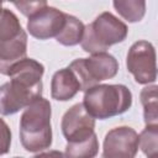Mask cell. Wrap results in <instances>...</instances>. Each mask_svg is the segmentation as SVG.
<instances>
[{
  "instance_id": "5",
  "label": "cell",
  "mask_w": 158,
  "mask_h": 158,
  "mask_svg": "<svg viewBox=\"0 0 158 158\" xmlns=\"http://www.w3.org/2000/svg\"><path fill=\"white\" fill-rule=\"evenodd\" d=\"M27 33L17 16L9 9L0 12V74L7 75L10 67L25 58Z\"/></svg>"
},
{
  "instance_id": "2",
  "label": "cell",
  "mask_w": 158,
  "mask_h": 158,
  "mask_svg": "<svg viewBox=\"0 0 158 158\" xmlns=\"http://www.w3.org/2000/svg\"><path fill=\"white\" fill-rule=\"evenodd\" d=\"M51 102L40 96L27 105L20 118V141L25 151L41 153L52 146Z\"/></svg>"
},
{
  "instance_id": "13",
  "label": "cell",
  "mask_w": 158,
  "mask_h": 158,
  "mask_svg": "<svg viewBox=\"0 0 158 158\" xmlns=\"http://www.w3.org/2000/svg\"><path fill=\"white\" fill-rule=\"evenodd\" d=\"M117 14L126 21L139 22L146 15V0H112Z\"/></svg>"
},
{
  "instance_id": "12",
  "label": "cell",
  "mask_w": 158,
  "mask_h": 158,
  "mask_svg": "<svg viewBox=\"0 0 158 158\" xmlns=\"http://www.w3.org/2000/svg\"><path fill=\"white\" fill-rule=\"evenodd\" d=\"M85 25L75 16L65 14V23L59 32V35L56 37V41L60 43L62 46L72 47L80 43L83 35H84Z\"/></svg>"
},
{
  "instance_id": "14",
  "label": "cell",
  "mask_w": 158,
  "mask_h": 158,
  "mask_svg": "<svg viewBox=\"0 0 158 158\" xmlns=\"http://www.w3.org/2000/svg\"><path fill=\"white\" fill-rule=\"evenodd\" d=\"M157 85H149L143 88L139 99L143 106V117L146 126L158 125V105H157Z\"/></svg>"
},
{
  "instance_id": "16",
  "label": "cell",
  "mask_w": 158,
  "mask_h": 158,
  "mask_svg": "<svg viewBox=\"0 0 158 158\" xmlns=\"http://www.w3.org/2000/svg\"><path fill=\"white\" fill-rule=\"evenodd\" d=\"M138 148H141L142 152L148 157H153L157 153L158 125L144 127V130L138 135Z\"/></svg>"
},
{
  "instance_id": "11",
  "label": "cell",
  "mask_w": 158,
  "mask_h": 158,
  "mask_svg": "<svg viewBox=\"0 0 158 158\" xmlns=\"http://www.w3.org/2000/svg\"><path fill=\"white\" fill-rule=\"evenodd\" d=\"M80 91L75 74L67 67L57 70L51 81V96L57 101H69Z\"/></svg>"
},
{
  "instance_id": "3",
  "label": "cell",
  "mask_w": 158,
  "mask_h": 158,
  "mask_svg": "<svg viewBox=\"0 0 158 158\" xmlns=\"http://www.w3.org/2000/svg\"><path fill=\"white\" fill-rule=\"evenodd\" d=\"M83 105L99 120H106L126 112L132 105V93L123 84H96L84 93Z\"/></svg>"
},
{
  "instance_id": "19",
  "label": "cell",
  "mask_w": 158,
  "mask_h": 158,
  "mask_svg": "<svg viewBox=\"0 0 158 158\" xmlns=\"http://www.w3.org/2000/svg\"><path fill=\"white\" fill-rule=\"evenodd\" d=\"M1 10H2V0H0V12H1Z\"/></svg>"
},
{
  "instance_id": "8",
  "label": "cell",
  "mask_w": 158,
  "mask_h": 158,
  "mask_svg": "<svg viewBox=\"0 0 158 158\" xmlns=\"http://www.w3.org/2000/svg\"><path fill=\"white\" fill-rule=\"evenodd\" d=\"M60 128L68 144L83 143L95 136V118L86 111L83 102H79L65 111Z\"/></svg>"
},
{
  "instance_id": "17",
  "label": "cell",
  "mask_w": 158,
  "mask_h": 158,
  "mask_svg": "<svg viewBox=\"0 0 158 158\" xmlns=\"http://www.w3.org/2000/svg\"><path fill=\"white\" fill-rule=\"evenodd\" d=\"M9 1L14 4V6L23 15V16H31L40 9L47 6V0H2Z\"/></svg>"
},
{
  "instance_id": "6",
  "label": "cell",
  "mask_w": 158,
  "mask_h": 158,
  "mask_svg": "<svg viewBox=\"0 0 158 158\" xmlns=\"http://www.w3.org/2000/svg\"><path fill=\"white\" fill-rule=\"evenodd\" d=\"M68 68L78 78L80 91H85L93 85L116 77L118 72V62L107 52H98L91 53L89 58L74 59Z\"/></svg>"
},
{
  "instance_id": "1",
  "label": "cell",
  "mask_w": 158,
  "mask_h": 158,
  "mask_svg": "<svg viewBox=\"0 0 158 158\" xmlns=\"http://www.w3.org/2000/svg\"><path fill=\"white\" fill-rule=\"evenodd\" d=\"M43 73V64L36 59L25 57L14 63L7 72L10 81L0 85V114L14 115L42 96Z\"/></svg>"
},
{
  "instance_id": "18",
  "label": "cell",
  "mask_w": 158,
  "mask_h": 158,
  "mask_svg": "<svg viewBox=\"0 0 158 158\" xmlns=\"http://www.w3.org/2000/svg\"><path fill=\"white\" fill-rule=\"evenodd\" d=\"M11 144V130L7 123L0 118V156L6 154L10 151Z\"/></svg>"
},
{
  "instance_id": "7",
  "label": "cell",
  "mask_w": 158,
  "mask_h": 158,
  "mask_svg": "<svg viewBox=\"0 0 158 158\" xmlns=\"http://www.w3.org/2000/svg\"><path fill=\"white\" fill-rule=\"evenodd\" d=\"M127 70L138 84L148 85L157 80V63L154 46L148 41L135 42L126 57Z\"/></svg>"
},
{
  "instance_id": "9",
  "label": "cell",
  "mask_w": 158,
  "mask_h": 158,
  "mask_svg": "<svg viewBox=\"0 0 158 158\" xmlns=\"http://www.w3.org/2000/svg\"><path fill=\"white\" fill-rule=\"evenodd\" d=\"M65 23V12L51 7L44 6L28 16L27 20V31L28 33L41 41L56 38L62 31Z\"/></svg>"
},
{
  "instance_id": "4",
  "label": "cell",
  "mask_w": 158,
  "mask_h": 158,
  "mask_svg": "<svg viewBox=\"0 0 158 158\" xmlns=\"http://www.w3.org/2000/svg\"><path fill=\"white\" fill-rule=\"evenodd\" d=\"M127 35V25L114 14L105 11L85 26L80 44L83 51L90 54L106 52L111 46L123 42Z\"/></svg>"
},
{
  "instance_id": "15",
  "label": "cell",
  "mask_w": 158,
  "mask_h": 158,
  "mask_svg": "<svg viewBox=\"0 0 158 158\" xmlns=\"http://www.w3.org/2000/svg\"><path fill=\"white\" fill-rule=\"evenodd\" d=\"M99 151V141L98 136L95 135L93 138L77 144H68L65 147L64 156L72 158H91L98 154Z\"/></svg>"
},
{
  "instance_id": "10",
  "label": "cell",
  "mask_w": 158,
  "mask_h": 158,
  "mask_svg": "<svg viewBox=\"0 0 158 158\" xmlns=\"http://www.w3.org/2000/svg\"><path fill=\"white\" fill-rule=\"evenodd\" d=\"M138 152V133L127 126L110 130L104 139L102 157L133 158Z\"/></svg>"
}]
</instances>
